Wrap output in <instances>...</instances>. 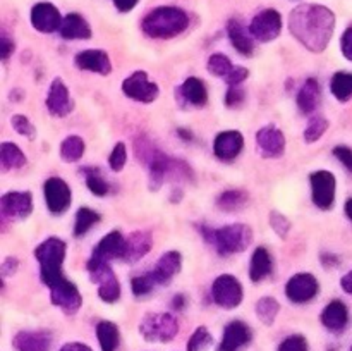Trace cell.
I'll use <instances>...</instances> for the list:
<instances>
[{
  "mask_svg": "<svg viewBox=\"0 0 352 351\" xmlns=\"http://www.w3.org/2000/svg\"><path fill=\"white\" fill-rule=\"evenodd\" d=\"M289 28L298 41H301L308 50L320 54L325 50L332 38L336 30V16L323 6L302 3L289 16Z\"/></svg>",
  "mask_w": 352,
  "mask_h": 351,
  "instance_id": "6da1fadb",
  "label": "cell"
},
{
  "mask_svg": "<svg viewBox=\"0 0 352 351\" xmlns=\"http://www.w3.org/2000/svg\"><path fill=\"white\" fill-rule=\"evenodd\" d=\"M134 150L140 160L148 167L150 189L157 191L167 179H191L192 172L184 160H175L155 148L146 138L134 141Z\"/></svg>",
  "mask_w": 352,
  "mask_h": 351,
  "instance_id": "7a4b0ae2",
  "label": "cell"
},
{
  "mask_svg": "<svg viewBox=\"0 0 352 351\" xmlns=\"http://www.w3.org/2000/svg\"><path fill=\"white\" fill-rule=\"evenodd\" d=\"M189 26V17L179 7H158L146 14L141 23L144 33L151 38L167 40L181 34Z\"/></svg>",
  "mask_w": 352,
  "mask_h": 351,
  "instance_id": "3957f363",
  "label": "cell"
},
{
  "mask_svg": "<svg viewBox=\"0 0 352 351\" xmlns=\"http://www.w3.org/2000/svg\"><path fill=\"white\" fill-rule=\"evenodd\" d=\"M199 229L205 240L223 257L241 253L253 241V231L246 224H229L222 229H210V227H199Z\"/></svg>",
  "mask_w": 352,
  "mask_h": 351,
  "instance_id": "277c9868",
  "label": "cell"
},
{
  "mask_svg": "<svg viewBox=\"0 0 352 351\" xmlns=\"http://www.w3.org/2000/svg\"><path fill=\"white\" fill-rule=\"evenodd\" d=\"M65 251H67V246L58 237H48L34 250V257L40 264V277L45 286H50L57 279L64 277L62 264H64Z\"/></svg>",
  "mask_w": 352,
  "mask_h": 351,
  "instance_id": "5b68a950",
  "label": "cell"
},
{
  "mask_svg": "<svg viewBox=\"0 0 352 351\" xmlns=\"http://www.w3.org/2000/svg\"><path fill=\"white\" fill-rule=\"evenodd\" d=\"M140 332L150 343H168L179 332V322L170 313H148L141 320Z\"/></svg>",
  "mask_w": 352,
  "mask_h": 351,
  "instance_id": "8992f818",
  "label": "cell"
},
{
  "mask_svg": "<svg viewBox=\"0 0 352 351\" xmlns=\"http://www.w3.org/2000/svg\"><path fill=\"white\" fill-rule=\"evenodd\" d=\"M88 272L91 281L98 286V296L105 303H116L120 298V284L109 262L88 260Z\"/></svg>",
  "mask_w": 352,
  "mask_h": 351,
  "instance_id": "52a82bcc",
  "label": "cell"
},
{
  "mask_svg": "<svg viewBox=\"0 0 352 351\" xmlns=\"http://www.w3.org/2000/svg\"><path fill=\"white\" fill-rule=\"evenodd\" d=\"M212 296L217 305L222 306V308L232 310L243 301V286L234 275L223 274L213 282Z\"/></svg>",
  "mask_w": 352,
  "mask_h": 351,
  "instance_id": "ba28073f",
  "label": "cell"
},
{
  "mask_svg": "<svg viewBox=\"0 0 352 351\" xmlns=\"http://www.w3.org/2000/svg\"><path fill=\"white\" fill-rule=\"evenodd\" d=\"M48 289H50L52 303H54L55 306H58V308L64 310L67 315H72V313H76L81 308V292H79L78 288L65 277H60L55 282H52V284L48 286Z\"/></svg>",
  "mask_w": 352,
  "mask_h": 351,
  "instance_id": "9c48e42d",
  "label": "cell"
},
{
  "mask_svg": "<svg viewBox=\"0 0 352 351\" xmlns=\"http://www.w3.org/2000/svg\"><path fill=\"white\" fill-rule=\"evenodd\" d=\"M122 92L126 93V96L136 100V102L151 103L158 98L160 89H158V86L153 81H150L146 72L136 71L129 78L124 79Z\"/></svg>",
  "mask_w": 352,
  "mask_h": 351,
  "instance_id": "30bf717a",
  "label": "cell"
},
{
  "mask_svg": "<svg viewBox=\"0 0 352 351\" xmlns=\"http://www.w3.org/2000/svg\"><path fill=\"white\" fill-rule=\"evenodd\" d=\"M309 181H311V193L315 205L322 210L332 209L333 202H336V176L329 171H316L313 172Z\"/></svg>",
  "mask_w": 352,
  "mask_h": 351,
  "instance_id": "8fae6325",
  "label": "cell"
},
{
  "mask_svg": "<svg viewBox=\"0 0 352 351\" xmlns=\"http://www.w3.org/2000/svg\"><path fill=\"white\" fill-rule=\"evenodd\" d=\"M320 284L318 279L313 274H301L292 275L285 284V296L291 299L292 303H308L318 295Z\"/></svg>",
  "mask_w": 352,
  "mask_h": 351,
  "instance_id": "7c38bea8",
  "label": "cell"
},
{
  "mask_svg": "<svg viewBox=\"0 0 352 351\" xmlns=\"http://www.w3.org/2000/svg\"><path fill=\"white\" fill-rule=\"evenodd\" d=\"M282 17L275 9L261 10L250 24V33L260 41H272L280 34Z\"/></svg>",
  "mask_w": 352,
  "mask_h": 351,
  "instance_id": "4fadbf2b",
  "label": "cell"
},
{
  "mask_svg": "<svg viewBox=\"0 0 352 351\" xmlns=\"http://www.w3.org/2000/svg\"><path fill=\"white\" fill-rule=\"evenodd\" d=\"M45 202L52 213H64L71 205V188L67 182L60 178H50L45 181L43 186Z\"/></svg>",
  "mask_w": 352,
  "mask_h": 351,
  "instance_id": "5bb4252c",
  "label": "cell"
},
{
  "mask_svg": "<svg viewBox=\"0 0 352 351\" xmlns=\"http://www.w3.org/2000/svg\"><path fill=\"white\" fill-rule=\"evenodd\" d=\"M0 210L3 217L26 219L33 210V196L28 191H10L0 198Z\"/></svg>",
  "mask_w": 352,
  "mask_h": 351,
  "instance_id": "9a60e30c",
  "label": "cell"
},
{
  "mask_svg": "<svg viewBox=\"0 0 352 351\" xmlns=\"http://www.w3.org/2000/svg\"><path fill=\"white\" fill-rule=\"evenodd\" d=\"M256 145L265 158H277L285 151V136L278 127L265 126L256 133Z\"/></svg>",
  "mask_w": 352,
  "mask_h": 351,
  "instance_id": "2e32d148",
  "label": "cell"
},
{
  "mask_svg": "<svg viewBox=\"0 0 352 351\" xmlns=\"http://www.w3.org/2000/svg\"><path fill=\"white\" fill-rule=\"evenodd\" d=\"M31 24L40 33H54V31L60 30V12L57 7L48 2L36 3L31 10Z\"/></svg>",
  "mask_w": 352,
  "mask_h": 351,
  "instance_id": "e0dca14e",
  "label": "cell"
},
{
  "mask_svg": "<svg viewBox=\"0 0 352 351\" xmlns=\"http://www.w3.org/2000/svg\"><path fill=\"white\" fill-rule=\"evenodd\" d=\"M124 248H126V237L119 233V231H112L110 234H107L96 248L93 250V255L89 260L93 262H110L113 258H119L122 260Z\"/></svg>",
  "mask_w": 352,
  "mask_h": 351,
  "instance_id": "ac0fdd59",
  "label": "cell"
},
{
  "mask_svg": "<svg viewBox=\"0 0 352 351\" xmlns=\"http://www.w3.org/2000/svg\"><path fill=\"white\" fill-rule=\"evenodd\" d=\"M244 147V138L239 131H223L219 133L213 143V151L215 157L223 162H230L241 153Z\"/></svg>",
  "mask_w": 352,
  "mask_h": 351,
  "instance_id": "d6986e66",
  "label": "cell"
},
{
  "mask_svg": "<svg viewBox=\"0 0 352 351\" xmlns=\"http://www.w3.org/2000/svg\"><path fill=\"white\" fill-rule=\"evenodd\" d=\"M47 109L52 116L64 117L72 110V100L69 95L67 86L62 83V79H55L50 85V92L47 96Z\"/></svg>",
  "mask_w": 352,
  "mask_h": 351,
  "instance_id": "ffe728a7",
  "label": "cell"
},
{
  "mask_svg": "<svg viewBox=\"0 0 352 351\" xmlns=\"http://www.w3.org/2000/svg\"><path fill=\"white\" fill-rule=\"evenodd\" d=\"M251 341V329L241 320H234V322L227 323L226 330H223L222 343H220L219 351H239L241 348L246 346Z\"/></svg>",
  "mask_w": 352,
  "mask_h": 351,
  "instance_id": "44dd1931",
  "label": "cell"
},
{
  "mask_svg": "<svg viewBox=\"0 0 352 351\" xmlns=\"http://www.w3.org/2000/svg\"><path fill=\"white\" fill-rule=\"evenodd\" d=\"M16 351H48L52 336L47 330H21L12 341Z\"/></svg>",
  "mask_w": 352,
  "mask_h": 351,
  "instance_id": "7402d4cb",
  "label": "cell"
},
{
  "mask_svg": "<svg viewBox=\"0 0 352 351\" xmlns=\"http://www.w3.org/2000/svg\"><path fill=\"white\" fill-rule=\"evenodd\" d=\"M181 253L179 251H167V253L162 255L160 260L153 267V270H150V275L157 284H167V282L172 281L175 274L181 272Z\"/></svg>",
  "mask_w": 352,
  "mask_h": 351,
  "instance_id": "603a6c76",
  "label": "cell"
},
{
  "mask_svg": "<svg viewBox=\"0 0 352 351\" xmlns=\"http://www.w3.org/2000/svg\"><path fill=\"white\" fill-rule=\"evenodd\" d=\"M151 243H153V237L148 231H134L133 234L126 237L122 260L127 262V264H134V262L141 260L150 251Z\"/></svg>",
  "mask_w": 352,
  "mask_h": 351,
  "instance_id": "cb8c5ba5",
  "label": "cell"
},
{
  "mask_svg": "<svg viewBox=\"0 0 352 351\" xmlns=\"http://www.w3.org/2000/svg\"><path fill=\"white\" fill-rule=\"evenodd\" d=\"M76 65L85 71L96 72V74L107 76L112 71V62H110L109 55L103 50H82L76 55L74 58Z\"/></svg>",
  "mask_w": 352,
  "mask_h": 351,
  "instance_id": "d4e9b609",
  "label": "cell"
},
{
  "mask_svg": "<svg viewBox=\"0 0 352 351\" xmlns=\"http://www.w3.org/2000/svg\"><path fill=\"white\" fill-rule=\"evenodd\" d=\"M322 323L332 332H340L349 323V310L342 301H330L322 312Z\"/></svg>",
  "mask_w": 352,
  "mask_h": 351,
  "instance_id": "484cf974",
  "label": "cell"
},
{
  "mask_svg": "<svg viewBox=\"0 0 352 351\" xmlns=\"http://www.w3.org/2000/svg\"><path fill=\"white\" fill-rule=\"evenodd\" d=\"M60 34L65 40H88L91 36V28L86 23V19L79 14H67L62 19Z\"/></svg>",
  "mask_w": 352,
  "mask_h": 351,
  "instance_id": "4316f807",
  "label": "cell"
},
{
  "mask_svg": "<svg viewBox=\"0 0 352 351\" xmlns=\"http://www.w3.org/2000/svg\"><path fill=\"white\" fill-rule=\"evenodd\" d=\"M320 102H322V88H320V83L313 78L306 79V83L299 89L298 95L299 110L302 114H311L315 112Z\"/></svg>",
  "mask_w": 352,
  "mask_h": 351,
  "instance_id": "83f0119b",
  "label": "cell"
},
{
  "mask_svg": "<svg viewBox=\"0 0 352 351\" xmlns=\"http://www.w3.org/2000/svg\"><path fill=\"white\" fill-rule=\"evenodd\" d=\"M272 268H274V260H272V255L268 253L267 248H256L251 257L250 264V277L251 281L260 282L263 281L267 275H270Z\"/></svg>",
  "mask_w": 352,
  "mask_h": 351,
  "instance_id": "f1b7e54d",
  "label": "cell"
},
{
  "mask_svg": "<svg viewBox=\"0 0 352 351\" xmlns=\"http://www.w3.org/2000/svg\"><path fill=\"white\" fill-rule=\"evenodd\" d=\"M227 31H229L230 43H232V47L236 48L239 54L243 55L253 54L254 50L253 40H251L250 34L246 33V30H244V26L239 23V21L237 19L229 21V28H227Z\"/></svg>",
  "mask_w": 352,
  "mask_h": 351,
  "instance_id": "f546056e",
  "label": "cell"
},
{
  "mask_svg": "<svg viewBox=\"0 0 352 351\" xmlns=\"http://www.w3.org/2000/svg\"><path fill=\"white\" fill-rule=\"evenodd\" d=\"M96 337H98L102 351H117V348H119V329H117L116 323L109 322V320H102V322L96 326Z\"/></svg>",
  "mask_w": 352,
  "mask_h": 351,
  "instance_id": "4dcf8cb0",
  "label": "cell"
},
{
  "mask_svg": "<svg viewBox=\"0 0 352 351\" xmlns=\"http://www.w3.org/2000/svg\"><path fill=\"white\" fill-rule=\"evenodd\" d=\"M181 93L195 107H203L206 103V100H208V92H206L205 83L198 78L186 79L181 86Z\"/></svg>",
  "mask_w": 352,
  "mask_h": 351,
  "instance_id": "1f68e13d",
  "label": "cell"
},
{
  "mask_svg": "<svg viewBox=\"0 0 352 351\" xmlns=\"http://www.w3.org/2000/svg\"><path fill=\"white\" fill-rule=\"evenodd\" d=\"M248 200H250V196L243 189H227L217 198V206L223 212H237V210L246 206Z\"/></svg>",
  "mask_w": 352,
  "mask_h": 351,
  "instance_id": "d6a6232c",
  "label": "cell"
},
{
  "mask_svg": "<svg viewBox=\"0 0 352 351\" xmlns=\"http://www.w3.org/2000/svg\"><path fill=\"white\" fill-rule=\"evenodd\" d=\"M0 162H2L3 171H10V169H21L24 164H26V155L23 153L17 145L9 143H2L0 147Z\"/></svg>",
  "mask_w": 352,
  "mask_h": 351,
  "instance_id": "836d02e7",
  "label": "cell"
},
{
  "mask_svg": "<svg viewBox=\"0 0 352 351\" xmlns=\"http://www.w3.org/2000/svg\"><path fill=\"white\" fill-rule=\"evenodd\" d=\"M330 89L333 96L340 102H346L352 96V74L351 72H337L330 81Z\"/></svg>",
  "mask_w": 352,
  "mask_h": 351,
  "instance_id": "e575fe53",
  "label": "cell"
},
{
  "mask_svg": "<svg viewBox=\"0 0 352 351\" xmlns=\"http://www.w3.org/2000/svg\"><path fill=\"white\" fill-rule=\"evenodd\" d=\"M86 145L82 138L79 136H67L60 145V157L65 162H76L85 155Z\"/></svg>",
  "mask_w": 352,
  "mask_h": 351,
  "instance_id": "d590c367",
  "label": "cell"
},
{
  "mask_svg": "<svg viewBox=\"0 0 352 351\" xmlns=\"http://www.w3.org/2000/svg\"><path fill=\"white\" fill-rule=\"evenodd\" d=\"M96 222H100V215L95 210L88 209V206H82L76 213V224H74V236L81 237L95 226Z\"/></svg>",
  "mask_w": 352,
  "mask_h": 351,
  "instance_id": "8d00e7d4",
  "label": "cell"
},
{
  "mask_svg": "<svg viewBox=\"0 0 352 351\" xmlns=\"http://www.w3.org/2000/svg\"><path fill=\"white\" fill-rule=\"evenodd\" d=\"M278 312H280V305H278V301L275 298L267 296V298L258 299L256 315H258V319L265 323V326H272V323H274V320L277 319Z\"/></svg>",
  "mask_w": 352,
  "mask_h": 351,
  "instance_id": "74e56055",
  "label": "cell"
},
{
  "mask_svg": "<svg viewBox=\"0 0 352 351\" xmlns=\"http://www.w3.org/2000/svg\"><path fill=\"white\" fill-rule=\"evenodd\" d=\"M85 172V179H86V186H88L89 191L96 196H105L109 193V182L103 179V176L100 174L98 169L93 167H86L82 169Z\"/></svg>",
  "mask_w": 352,
  "mask_h": 351,
  "instance_id": "f35d334b",
  "label": "cell"
},
{
  "mask_svg": "<svg viewBox=\"0 0 352 351\" xmlns=\"http://www.w3.org/2000/svg\"><path fill=\"white\" fill-rule=\"evenodd\" d=\"M213 337L206 327L199 326L195 332L191 334L188 341V351H206L212 344Z\"/></svg>",
  "mask_w": 352,
  "mask_h": 351,
  "instance_id": "ab89813d",
  "label": "cell"
},
{
  "mask_svg": "<svg viewBox=\"0 0 352 351\" xmlns=\"http://www.w3.org/2000/svg\"><path fill=\"white\" fill-rule=\"evenodd\" d=\"M232 69H234L232 62H230V58L226 57V55L213 54L212 57L208 58V71L212 72L213 76H219V78H227Z\"/></svg>",
  "mask_w": 352,
  "mask_h": 351,
  "instance_id": "60d3db41",
  "label": "cell"
},
{
  "mask_svg": "<svg viewBox=\"0 0 352 351\" xmlns=\"http://www.w3.org/2000/svg\"><path fill=\"white\" fill-rule=\"evenodd\" d=\"M329 129V120L325 119V117H313L311 120L308 123V127H306L305 131V140L308 141V143H313V141L320 140V138L325 134V131Z\"/></svg>",
  "mask_w": 352,
  "mask_h": 351,
  "instance_id": "b9f144b4",
  "label": "cell"
},
{
  "mask_svg": "<svg viewBox=\"0 0 352 351\" xmlns=\"http://www.w3.org/2000/svg\"><path fill=\"white\" fill-rule=\"evenodd\" d=\"M157 286V282L153 281V277L150 275V272L144 275H138L131 282V289H133V295L141 298V296H146L153 291V288Z\"/></svg>",
  "mask_w": 352,
  "mask_h": 351,
  "instance_id": "7bdbcfd3",
  "label": "cell"
},
{
  "mask_svg": "<svg viewBox=\"0 0 352 351\" xmlns=\"http://www.w3.org/2000/svg\"><path fill=\"white\" fill-rule=\"evenodd\" d=\"M10 124H12L14 131H16L17 134H21V136H26V138H30V140H33L34 134H36V129H34V126L31 124V120L28 119V117L21 116V114L12 116Z\"/></svg>",
  "mask_w": 352,
  "mask_h": 351,
  "instance_id": "ee69618b",
  "label": "cell"
},
{
  "mask_svg": "<svg viewBox=\"0 0 352 351\" xmlns=\"http://www.w3.org/2000/svg\"><path fill=\"white\" fill-rule=\"evenodd\" d=\"M270 226L282 240H285L289 236V233H291V222L280 212H270Z\"/></svg>",
  "mask_w": 352,
  "mask_h": 351,
  "instance_id": "f6af8a7d",
  "label": "cell"
},
{
  "mask_svg": "<svg viewBox=\"0 0 352 351\" xmlns=\"http://www.w3.org/2000/svg\"><path fill=\"white\" fill-rule=\"evenodd\" d=\"M126 160H127L126 145H124V143H117L116 147H113L112 153H110V157H109L110 169H112V171H116V172L122 171L124 165H126Z\"/></svg>",
  "mask_w": 352,
  "mask_h": 351,
  "instance_id": "bcb514c9",
  "label": "cell"
},
{
  "mask_svg": "<svg viewBox=\"0 0 352 351\" xmlns=\"http://www.w3.org/2000/svg\"><path fill=\"white\" fill-rule=\"evenodd\" d=\"M278 351H308V341L301 334H294V336H289L287 339L282 341Z\"/></svg>",
  "mask_w": 352,
  "mask_h": 351,
  "instance_id": "7dc6e473",
  "label": "cell"
},
{
  "mask_svg": "<svg viewBox=\"0 0 352 351\" xmlns=\"http://www.w3.org/2000/svg\"><path fill=\"white\" fill-rule=\"evenodd\" d=\"M244 100H246V92H244L243 88H241L239 85L237 86H230L229 88V92H227V95H226V103L229 107H239V105H243L244 103Z\"/></svg>",
  "mask_w": 352,
  "mask_h": 351,
  "instance_id": "c3c4849f",
  "label": "cell"
},
{
  "mask_svg": "<svg viewBox=\"0 0 352 351\" xmlns=\"http://www.w3.org/2000/svg\"><path fill=\"white\" fill-rule=\"evenodd\" d=\"M248 76H250V72H248L246 67L236 65V67L229 72V76L226 78V81L229 86H237V85H241L244 79H248Z\"/></svg>",
  "mask_w": 352,
  "mask_h": 351,
  "instance_id": "681fc988",
  "label": "cell"
},
{
  "mask_svg": "<svg viewBox=\"0 0 352 351\" xmlns=\"http://www.w3.org/2000/svg\"><path fill=\"white\" fill-rule=\"evenodd\" d=\"M333 155L339 158L340 164L347 169V171L352 172V150L347 147H336L333 150Z\"/></svg>",
  "mask_w": 352,
  "mask_h": 351,
  "instance_id": "f907efd6",
  "label": "cell"
},
{
  "mask_svg": "<svg viewBox=\"0 0 352 351\" xmlns=\"http://www.w3.org/2000/svg\"><path fill=\"white\" fill-rule=\"evenodd\" d=\"M340 47H342L344 57L352 61V26H349L344 31L342 40H340Z\"/></svg>",
  "mask_w": 352,
  "mask_h": 351,
  "instance_id": "816d5d0a",
  "label": "cell"
},
{
  "mask_svg": "<svg viewBox=\"0 0 352 351\" xmlns=\"http://www.w3.org/2000/svg\"><path fill=\"white\" fill-rule=\"evenodd\" d=\"M0 43H2V48H0V55H2V61H7V58H9V55L14 52V43L10 41V38L7 36L6 33H3L2 38H0Z\"/></svg>",
  "mask_w": 352,
  "mask_h": 351,
  "instance_id": "f5cc1de1",
  "label": "cell"
},
{
  "mask_svg": "<svg viewBox=\"0 0 352 351\" xmlns=\"http://www.w3.org/2000/svg\"><path fill=\"white\" fill-rule=\"evenodd\" d=\"M17 270V260L14 257H7L6 260H3L2 264V274L3 277H7V275L14 274V272Z\"/></svg>",
  "mask_w": 352,
  "mask_h": 351,
  "instance_id": "db71d44e",
  "label": "cell"
},
{
  "mask_svg": "<svg viewBox=\"0 0 352 351\" xmlns=\"http://www.w3.org/2000/svg\"><path fill=\"white\" fill-rule=\"evenodd\" d=\"M138 2L140 0H113V3H116V7L120 12H129V10H133Z\"/></svg>",
  "mask_w": 352,
  "mask_h": 351,
  "instance_id": "11a10c76",
  "label": "cell"
},
{
  "mask_svg": "<svg viewBox=\"0 0 352 351\" xmlns=\"http://www.w3.org/2000/svg\"><path fill=\"white\" fill-rule=\"evenodd\" d=\"M58 351H93L88 344L82 343H67L60 348Z\"/></svg>",
  "mask_w": 352,
  "mask_h": 351,
  "instance_id": "9f6ffc18",
  "label": "cell"
},
{
  "mask_svg": "<svg viewBox=\"0 0 352 351\" xmlns=\"http://www.w3.org/2000/svg\"><path fill=\"white\" fill-rule=\"evenodd\" d=\"M340 284H342L344 291L349 292V295H352V270L347 272V274L344 275L342 279H340Z\"/></svg>",
  "mask_w": 352,
  "mask_h": 351,
  "instance_id": "6f0895ef",
  "label": "cell"
},
{
  "mask_svg": "<svg viewBox=\"0 0 352 351\" xmlns=\"http://www.w3.org/2000/svg\"><path fill=\"white\" fill-rule=\"evenodd\" d=\"M174 308H177V310L184 308V296H182V295L175 296V298H174Z\"/></svg>",
  "mask_w": 352,
  "mask_h": 351,
  "instance_id": "680465c9",
  "label": "cell"
},
{
  "mask_svg": "<svg viewBox=\"0 0 352 351\" xmlns=\"http://www.w3.org/2000/svg\"><path fill=\"white\" fill-rule=\"evenodd\" d=\"M346 213H347V217H349L351 222H352V198H349L346 202Z\"/></svg>",
  "mask_w": 352,
  "mask_h": 351,
  "instance_id": "91938a15",
  "label": "cell"
},
{
  "mask_svg": "<svg viewBox=\"0 0 352 351\" xmlns=\"http://www.w3.org/2000/svg\"><path fill=\"white\" fill-rule=\"evenodd\" d=\"M351 351H352V348H351Z\"/></svg>",
  "mask_w": 352,
  "mask_h": 351,
  "instance_id": "94428289",
  "label": "cell"
}]
</instances>
